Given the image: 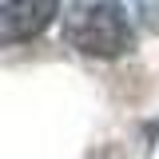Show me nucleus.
I'll use <instances>...</instances> for the list:
<instances>
[{
  "mask_svg": "<svg viewBox=\"0 0 159 159\" xmlns=\"http://www.w3.org/2000/svg\"><path fill=\"white\" fill-rule=\"evenodd\" d=\"M60 12V0H8L0 12V40L20 44V40L40 36Z\"/></svg>",
  "mask_w": 159,
  "mask_h": 159,
  "instance_id": "2",
  "label": "nucleus"
},
{
  "mask_svg": "<svg viewBox=\"0 0 159 159\" xmlns=\"http://www.w3.org/2000/svg\"><path fill=\"white\" fill-rule=\"evenodd\" d=\"M64 40L76 52H84V56L111 60V56H123L135 36H131L127 12L119 4H111V0H84L64 20Z\"/></svg>",
  "mask_w": 159,
  "mask_h": 159,
  "instance_id": "1",
  "label": "nucleus"
},
{
  "mask_svg": "<svg viewBox=\"0 0 159 159\" xmlns=\"http://www.w3.org/2000/svg\"><path fill=\"white\" fill-rule=\"evenodd\" d=\"M139 16L147 20V28L159 32V0H139Z\"/></svg>",
  "mask_w": 159,
  "mask_h": 159,
  "instance_id": "3",
  "label": "nucleus"
}]
</instances>
